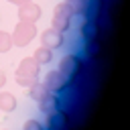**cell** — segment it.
<instances>
[{"mask_svg":"<svg viewBox=\"0 0 130 130\" xmlns=\"http://www.w3.org/2000/svg\"><path fill=\"white\" fill-rule=\"evenodd\" d=\"M39 73H41V65L32 59V57H24L18 67H16V73H14V79L18 85L22 87H30L35 81H39Z\"/></svg>","mask_w":130,"mask_h":130,"instance_id":"cell-1","label":"cell"},{"mask_svg":"<svg viewBox=\"0 0 130 130\" xmlns=\"http://www.w3.org/2000/svg\"><path fill=\"white\" fill-rule=\"evenodd\" d=\"M37 24L32 22H24V20H18L14 30L10 32V39H12V45L16 47H26L35 37H37Z\"/></svg>","mask_w":130,"mask_h":130,"instance_id":"cell-2","label":"cell"},{"mask_svg":"<svg viewBox=\"0 0 130 130\" xmlns=\"http://www.w3.org/2000/svg\"><path fill=\"white\" fill-rule=\"evenodd\" d=\"M81 69H83V61H81L77 55H73V53L65 55V57L59 61V71H61L69 81H73V79L81 73Z\"/></svg>","mask_w":130,"mask_h":130,"instance_id":"cell-3","label":"cell"},{"mask_svg":"<svg viewBox=\"0 0 130 130\" xmlns=\"http://www.w3.org/2000/svg\"><path fill=\"white\" fill-rule=\"evenodd\" d=\"M71 10L67 8V4L65 2H59L57 6H55V10H53V28L55 30H59V32H65L69 26H71Z\"/></svg>","mask_w":130,"mask_h":130,"instance_id":"cell-4","label":"cell"},{"mask_svg":"<svg viewBox=\"0 0 130 130\" xmlns=\"http://www.w3.org/2000/svg\"><path fill=\"white\" fill-rule=\"evenodd\" d=\"M43 83H45V87H47L49 91H53V93H61L63 89H67V87H69V79H67L59 69L49 71V73L45 75Z\"/></svg>","mask_w":130,"mask_h":130,"instance_id":"cell-5","label":"cell"},{"mask_svg":"<svg viewBox=\"0 0 130 130\" xmlns=\"http://www.w3.org/2000/svg\"><path fill=\"white\" fill-rule=\"evenodd\" d=\"M63 43H65V35L59 32V30H55L53 26L41 32V47H45V49L55 51V49H61Z\"/></svg>","mask_w":130,"mask_h":130,"instance_id":"cell-6","label":"cell"},{"mask_svg":"<svg viewBox=\"0 0 130 130\" xmlns=\"http://www.w3.org/2000/svg\"><path fill=\"white\" fill-rule=\"evenodd\" d=\"M41 14H43L41 6H39L37 2H32V0L26 2V4H20V6H18V20L37 24V20L41 18Z\"/></svg>","mask_w":130,"mask_h":130,"instance_id":"cell-7","label":"cell"},{"mask_svg":"<svg viewBox=\"0 0 130 130\" xmlns=\"http://www.w3.org/2000/svg\"><path fill=\"white\" fill-rule=\"evenodd\" d=\"M47 116V124H45V128H49V130H65L67 128V124H69V116H67V112L65 110H55V112H51V114H45Z\"/></svg>","mask_w":130,"mask_h":130,"instance_id":"cell-8","label":"cell"},{"mask_svg":"<svg viewBox=\"0 0 130 130\" xmlns=\"http://www.w3.org/2000/svg\"><path fill=\"white\" fill-rule=\"evenodd\" d=\"M37 104H39V110H41L43 114H51V112H55V110L61 108V100H59V95L53 93V91H49V93H47L43 100H39Z\"/></svg>","mask_w":130,"mask_h":130,"instance_id":"cell-9","label":"cell"},{"mask_svg":"<svg viewBox=\"0 0 130 130\" xmlns=\"http://www.w3.org/2000/svg\"><path fill=\"white\" fill-rule=\"evenodd\" d=\"M98 32H100V28H98V22H95L93 18H85V20L81 22V26H79V35H81V39H85L87 43L95 41Z\"/></svg>","mask_w":130,"mask_h":130,"instance_id":"cell-10","label":"cell"},{"mask_svg":"<svg viewBox=\"0 0 130 130\" xmlns=\"http://www.w3.org/2000/svg\"><path fill=\"white\" fill-rule=\"evenodd\" d=\"M67 8L71 10V14H79V16H87L89 10V0H65Z\"/></svg>","mask_w":130,"mask_h":130,"instance_id":"cell-11","label":"cell"},{"mask_svg":"<svg viewBox=\"0 0 130 130\" xmlns=\"http://www.w3.org/2000/svg\"><path fill=\"white\" fill-rule=\"evenodd\" d=\"M0 110L6 112V114L14 112L16 110V98L12 93H8V91H2L0 93Z\"/></svg>","mask_w":130,"mask_h":130,"instance_id":"cell-12","label":"cell"},{"mask_svg":"<svg viewBox=\"0 0 130 130\" xmlns=\"http://www.w3.org/2000/svg\"><path fill=\"white\" fill-rule=\"evenodd\" d=\"M47 93H49V89L45 87V83H43V81H35V83L28 87V98H30V100H35V102L43 100Z\"/></svg>","mask_w":130,"mask_h":130,"instance_id":"cell-13","label":"cell"},{"mask_svg":"<svg viewBox=\"0 0 130 130\" xmlns=\"http://www.w3.org/2000/svg\"><path fill=\"white\" fill-rule=\"evenodd\" d=\"M32 59H35L39 65H47V63L53 61V51H51V49H45V47H39V49H35Z\"/></svg>","mask_w":130,"mask_h":130,"instance_id":"cell-14","label":"cell"},{"mask_svg":"<svg viewBox=\"0 0 130 130\" xmlns=\"http://www.w3.org/2000/svg\"><path fill=\"white\" fill-rule=\"evenodd\" d=\"M104 10V0H89V10H87V18H98Z\"/></svg>","mask_w":130,"mask_h":130,"instance_id":"cell-15","label":"cell"},{"mask_svg":"<svg viewBox=\"0 0 130 130\" xmlns=\"http://www.w3.org/2000/svg\"><path fill=\"white\" fill-rule=\"evenodd\" d=\"M10 49H12V39H10V32L0 30V53H8Z\"/></svg>","mask_w":130,"mask_h":130,"instance_id":"cell-16","label":"cell"},{"mask_svg":"<svg viewBox=\"0 0 130 130\" xmlns=\"http://www.w3.org/2000/svg\"><path fill=\"white\" fill-rule=\"evenodd\" d=\"M22 130H47L45 124H41L39 120H26L22 124Z\"/></svg>","mask_w":130,"mask_h":130,"instance_id":"cell-17","label":"cell"},{"mask_svg":"<svg viewBox=\"0 0 130 130\" xmlns=\"http://www.w3.org/2000/svg\"><path fill=\"white\" fill-rule=\"evenodd\" d=\"M10 4H16V6H20V4H26V2H30V0H8Z\"/></svg>","mask_w":130,"mask_h":130,"instance_id":"cell-18","label":"cell"},{"mask_svg":"<svg viewBox=\"0 0 130 130\" xmlns=\"http://www.w3.org/2000/svg\"><path fill=\"white\" fill-rule=\"evenodd\" d=\"M4 83H6V75H4V71L0 69V87H2Z\"/></svg>","mask_w":130,"mask_h":130,"instance_id":"cell-19","label":"cell"}]
</instances>
